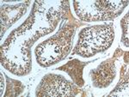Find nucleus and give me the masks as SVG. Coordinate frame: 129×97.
Listing matches in <instances>:
<instances>
[{
    "instance_id": "f257e3e1",
    "label": "nucleus",
    "mask_w": 129,
    "mask_h": 97,
    "mask_svg": "<svg viewBox=\"0 0 129 97\" xmlns=\"http://www.w3.org/2000/svg\"><path fill=\"white\" fill-rule=\"evenodd\" d=\"M114 68L109 65H103L98 67L97 71L95 72L93 76V80L96 86H107L114 78Z\"/></svg>"
}]
</instances>
